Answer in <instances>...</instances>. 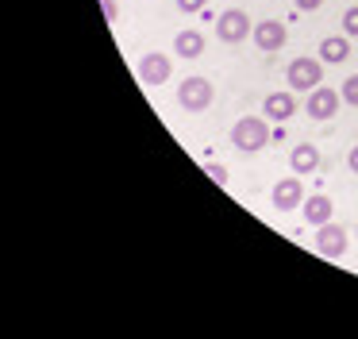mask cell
Wrapping results in <instances>:
<instances>
[{
    "instance_id": "cell-1",
    "label": "cell",
    "mask_w": 358,
    "mask_h": 339,
    "mask_svg": "<svg viewBox=\"0 0 358 339\" xmlns=\"http://www.w3.org/2000/svg\"><path fill=\"white\" fill-rule=\"evenodd\" d=\"M266 143H270V123H266L262 116H243L231 127V146L239 154H255V151H262Z\"/></svg>"
},
{
    "instance_id": "cell-2",
    "label": "cell",
    "mask_w": 358,
    "mask_h": 339,
    "mask_svg": "<svg viewBox=\"0 0 358 339\" xmlns=\"http://www.w3.org/2000/svg\"><path fill=\"white\" fill-rule=\"evenodd\" d=\"M212 100H216V89H212L208 77H185L178 89V104L181 112H204V108H212Z\"/></svg>"
},
{
    "instance_id": "cell-3",
    "label": "cell",
    "mask_w": 358,
    "mask_h": 339,
    "mask_svg": "<svg viewBox=\"0 0 358 339\" xmlns=\"http://www.w3.org/2000/svg\"><path fill=\"white\" fill-rule=\"evenodd\" d=\"M285 81L293 92H312L320 81H324V62L320 58H293L285 69Z\"/></svg>"
},
{
    "instance_id": "cell-4",
    "label": "cell",
    "mask_w": 358,
    "mask_h": 339,
    "mask_svg": "<svg viewBox=\"0 0 358 339\" xmlns=\"http://www.w3.org/2000/svg\"><path fill=\"white\" fill-rule=\"evenodd\" d=\"M250 35V15L243 8H227L216 15V39L220 43H243Z\"/></svg>"
},
{
    "instance_id": "cell-5",
    "label": "cell",
    "mask_w": 358,
    "mask_h": 339,
    "mask_svg": "<svg viewBox=\"0 0 358 339\" xmlns=\"http://www.w3.org/2000/svg\"><path fill=\"white\" fill-rule=\"evenodd\" d=\"M343 97L335 89H327V85H316V89L308 92V100H304V112L312 116V120H331L335 112H339Z\"/></svg>"
},
{
    "instance_id": "cell-6",
    "label": "cell",
    "mask_w": 358,
    "mask_h": 339,
    "mask_svg": "<svg viewBox=\"0 0 358 339\" xmlns=\"http://www.w3.org/2000/svg\"><path fill=\"white\" fill-rule=\"evenodd\" d=\"M316 251L324 254V258H343V254H347V231L331 220L320 223L316 228Z\"/></svg>"
},
{
    "instance_id": "cell-7",
    "label": "cell",
    "mask_w": 358,
    "mask_h": 339,
    "mask_svg": "<svg viewBox=\"0 0 358 339\" xmlns=\"http://www.w3.org/2000/svg\"><path fill=\"white\" fill-rule=\"evenodd\" d=\"M270 200H273V208L278 212H293V208H301V200H304V185H301V177H281L278 185H273V193H270Z\"/></svg>"
},
{
    "instance_id": "cell-8",
    "label": "cell",
    "mask_w": 358,
    "mask_h": 339,
    "mask_svg": "<svg viewBox=\"0 0 358 339\" xmlns=\"http://www.w3.org/2000/svg\"><path fill=\"white\" fill-rule=\"evenodd\" d=\"M170 74H173V62L166 54L150 50L139 58V81L143 85H162V81H170Z\"/></svg>"
},
{
    "instance_id": "cell-9",
    "label": "cell",
    "mask_w": 358,
    "mask_h": 339,
    "mask_svg": "<svg viewBox=\"0 0 358 339\" xmlns=\"http://www.w3.org/2000/svg\"><path fill=\"white\" fill-rule=\"evenodd\" d=\"M250 35H255L258 50H281L285 39H289V31H285V23H281V20H262Z\"/></svg>"
},
{
    "instance_id": "cell-10",
    "label": "cell",
    "mask_w": 358,
    "mask_h": 339,
    "mask_svg": "<svg viewBox=\"0 0 358 339\" xmlns=\"http://www.w3.org/2000/svg\"><path fill=\"white\" fill-rule=\"evenodd\" d=\"M262 112L270 116V120L285 123L289 116L296 112V100H293V89H289V92H270V97L262 100Z\"/></svg>"
},
{
    "instance_id": "cell-11",
    "label": "cell",
    "mask_w": 358,
    "mask_h": 339,
    "mask_svg": "<svg viewBox=\"0 0 358 339\" xmlns=\"http://www.w3.org/2000/svg\"><path fill=\"white\" fill-rule=\"evenodd\" d=\"M301 208H304V220H308L312 228H320V223H327V220L335 216V205L324 197V193H316V197L301 200Z\"/></svg>"
},
{
    "instance_id": "cell-12",
    "label": "cell",
    "mask_w": 358,
    "mask_h": 339,
    "mask_svg": "<svg viewBox=\"0 0 358 339\" xmlns=\"http://www.w3.org/2000/svg\"><path fill=\"white\" fill-rule=\"evenodd\" d=\"M289 166H293V174H312L320 166V151L312 143H296L289 151Z\"/></svg>"
},
{
    "instance_id": "cell-13",
    "label": "cell",
    "mask_w": 358,
    "mask_h": 339,
    "mask_svg": "<svg viewBox=\"0 0 358 339\" xmlns=\"http://www.w3.org/2000/svg\"><path fill=\"white\" fill-rule=\"evenodd\" d=\"M173 50H178L181 58H201V54H204V35H201V31H193V27L178 31V35H173Z\"/></svg>"
},
{
    "instance_id": "cell-14",
    "label": "cell",
    "mask_w": 358,
    "mask_h": 339,
    "mask_svg": "<svg viewBox=\"0 0 358 339\" xmlns=\"http://www.w3.org/2000/svg\"><path fill=\"white\" fill-rule=\"evenodd\" d=\"M350 58V46H347V39H335V35H327L324 43H320V62H331V66H339V62H347Z\"/></svg>"
},
{
    "instance_id": "cell-15",
    "label": "cell",
    "mask_w": 358,
    "mask_h": 339,
    "mask_svg": "<svg viewBox=\"0 0 358 339\" xmlns=\"http://www.w3.org/2000/svg\"><path fill=\"white\" fill-rule=\"evenodd\" d=\"M339 97L347 100V104H355L358 108V74H350L347 81H343V89H339Z\"/></svg>"
},
{
    "instance_id": "cell-16",
    "label": "cell",
    "mask_w": 358,
    "mask_h": 339,
    "mask_svg": "<svg viewBox=\"0 0 358 339\" xmlns=\"http://www.w3.org/2000/svg\"><path fill=\"white\" fill-rule=\"evenodd\" d=\"M343 31H347V35H358V8H347V12H343Z\"/></svg>"
},
{
    "instance_id": "cell-17",
    "label": "cell",
    "mask_w": 358,
    "mask_h": 339,
    "mask_svg": "<svg viewBox=\"0 0 358 339\" xmlns=\"http://www.w3.org/2000/svg\"><path fill=\"white\" fill-rule=\"evenodd\" d=\"M204 170H208V174H212V181H216V185H224V189H227V170L220 166V162H208V166H204Z\"/></svg>"
},
{
    "instance_id": "cell-18",
    "label": "cell",
    "mask_w": 358,
    "mask_h": 339,
    "mask_svg": "<svg viewBox=\"0 0 358 339\" xmlns=\"http://www.w3.org/2000/svg\"><path fill=\"white\" fill-rule=\"evenodd\" d=\"M178 8L193 15V12H201V8H208V0H178Z\"/></svg>"
},
{
    "instance_id": "cell-19",
    "label": "cell",
    "mask_w": 358,
    "mask_h": 339,
    "mask_svg": "<svg viewBox=\"0 0 358 339\" xmlns=\"http://www.w3.org/2000/svg\"><path fill=\"white\" fill-rule=\"evenodd\" d=\"M101 8H104V20H116V15H120L116 0H101Z\"/></svg>"
},
{
    "instance_id": "cell-20",
    "label": "cell",
    "mask_w": 358,
    "mask_h": 339,
    "mask_svg": "<svg viewBox=\"0 0 358 339\" xmlns=\"http://www.w3.org/2000/svg\"><path fill=\"white\" fill-rule=\"evenodd\" d=\"M296 8H301V12H316L320 4H324V0H293Z\"/></svg>"
},
{
    "instance_id": "cell-21",
    "label": "cell",
    "mask_w": 358,
    "mask_h": 339,
    "mask_svg": "<svg viewBox=\"0 0 358 339\" xmlns=\"http://www.w3.org/2000/svg\"><path fill=\"white\" fill-rule=\"evenodd\" d=\"M347 166H350V174H358V146H350V154H347Z\"/></svg>"
}]
</instances>
